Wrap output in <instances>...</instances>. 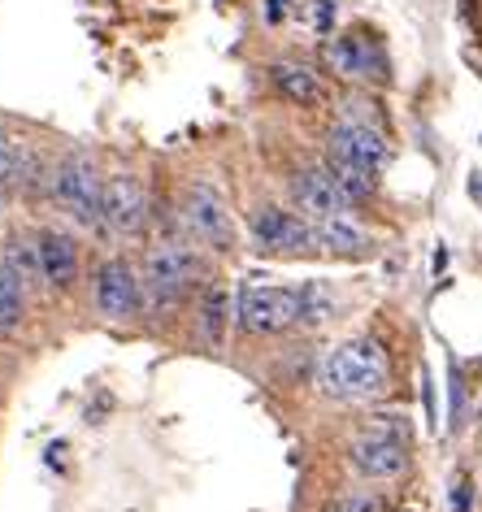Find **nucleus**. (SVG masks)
I'll list each match as a JSON object with an SVG mask.
<instances>
[{"mask_svg": "<svg viewBox=\"0 0 482 512\" xmlns=\"http://www.w3.org/2000/svg\"><path fill=\"white\" fill-rule=\"evenodd\" d=\"M317 382L335 400H374L387 391V352L374 339H352L326 356Z\"/></svg>", "mask_w": 482, "mask_h": 512, "instance_id": "1", "label": "nucleus"}, {"mask_svg": "<svg viewBox=\"0 0 482 512\" xmlns=\"http://www.w3.org/2000/svg\"><path fill=\"white\" fill-rule=\"evenodd\" d=\"M48 196L83 226L105 222V187L96 178V165L87 157H66L48 170Z\"/></svg>", "mask_w": 482, "mask_h": 512, "instance_id": "2", "label": "nucleus"}, {"mask_svg": "<svg viewBox=\"0 0 482 512\" xmlns=\"http://www.w3.org/2000/svg\"><path fill=\"white\" fill-rule=\"evenodd\" d=\"M205 274V261L187 243H161L144 256V296L157 304H174L183 291H192Z\"/></svg>", "mask_w": 482, "mask_h": 512, "instance_id": "3", "label": "nucleus"}, {"mask_svg": "<svg viewBox=\"0 0 482 512\" xmlns=\"http://www.w3.org/2000/svg\"><path fill=\"white\" fill-rule=\"evenodd\" d=\"M300 322V291L291 287H248L239 296V326L248 335H278Z\"/></svg>", "mask_w": 482, "mask_h": 512, "instance_id": "4", "label": "nucleus"}, {"mask_svg": "<svg viewBox=\"0 0 482 512\" xmlns=\"http://www.w3.org/2000/svg\"><path fill=\"white\" fill-rule=\"evenodd\" d=\"M183 222L196 239H205L209 248H235V222H231V209L226 200L213 191L209 183H192L183 191Z\"/></svg>", "mask_w": 482, "mask_h": 512, "instance_id": "5", "label": "nucleus"}, {"mask_svg": "<svg viewBox=\"0 0 482 512\" xmlns=\"http://www.w3.org/2000/svg\"><path fill=\"white\" fill-rule=\"evenodd\" d=\"M322 57H326V66L339 70V74H348V79H387V74H391L383 48H378V40H370L365 31L326 40Z\"/></svg>", "mask_w": 482, "mask_h": 512, "instance_id": "6", "label": "nucleus"}, {"mask_svg": "<svg viewBox=\"0 0 482 512\" xmlns=\"http://www.w3.org/2000/svg\"><path fill=\"white\" fill-rule=\"evenodd\" d=\"M96 304H100V313H109V317L139 313V304H144V278H135V270L122 256H113L96 274Z\"/></svg>", "mask_w": 482, "mask_h": 512, "instance_id": "7", "label": "nucleus"}, {"mask_svg": "<svg viewBox=\"0 0 482 512\" xmlns=\"http://www.w3.org/2000/svg\"><path fill=\"white\" fill-rule=\"evenodd\" d=\"M248 226L261 248H274V252H313L317 243V226L300 222L296 213H283V209H257Z\"/></svg>", "mask_w": 482, "mask_h": 512, "instance_id": "8", "label": "nucleus"}, {"mask_svg": "<svg viewBox=\"0 0 482 512\" xmlns=\"http://www.w3.org/2000/svg\"><path fill=\"white\" fill-rule=\"evenodd\" d=\"M348 460L365 478H396V473H404V465H409V443L391 439V434H378V430H365L361 439H352Z\"/></svg>", "mask_w": 482, "mask_h": 512, "instance_id": "9", "label": "nucleus"}, {"mask_svg": "<svg viewBox=\"0 0 482 512\" xmlns=\"http://www.w3.org/2000/svg\"><path fill=\"white\" fill-rule=\"evenodd\" d=\"M331 157H344L352 165H365V170H383V165L391 161V152H387V139L378 135V126L370 122H352L344 118L331 131Z\"/></svg>", "mask_w": 482, "mask_h": 512, "instance_id": "10", "label": "nucleus"}, {"mask_svg": "<svg viewBox=\"0 0 482 512\" xmlns=\"http://www.w3.org/2000/svg\"><path fill=\"white\" fill-rule=\"evenodd\" d=\"M296 204L309 217H317V222H326V217H348V209L357 200H352L348 191L335 183L331 170H304L296 178Z\"/></svg>", "mask_w": 482, "mask_h": 512, "instance_id": "11", "label": "nucleus"}, {"mask_svg": "<svg viewBox=\"0 0 482 512\" xmlns=\"http://www.w3.org/2000/svg\"><path fill=\"white\" fill-rule=\"evenodd\" d=\"M105 222L118 230V235H144V222H148V200H144V187L135 178H109L105 183Z\"/></svg>", "mask_w": 482, "mask_h": 512, "instance_id": "12", "label": "nucleus"}, {"mask_svg": "<svg viewBox=\"0 0 482 512\" xmlns=\"http://www.w3.org/2000/svg\"><path fill=\"white\" fill-rule=\"evenodd\" d=\"M40 270H44V283L53 291H66L74 287L79 278V252H74V239L61 235V230H44L40 239Z\"/></svg>", "mask_w": 482, "mask_h": 512, "instance_id": "13", "label": "nucleus"}, {"mask_svg": "<svg viewBox=\"0 0 482 512\" xmlns=\"http://www.w3.org/2000/svg\"><path fill=\"white\" fill-rule=\"evenodd\" d=\"M270 79H274V87L283 92L291 105H322L326 100V87H322V79H317L313 70H304V66H291V61H278V66L270 70Z\"/></svg>", "mask_w": 482, "mask_h": 512, "instance_id": "14", "label": "nucleus"}, {"mask_svg": "<svg viewBox=\"0 0 482 512\" xmlns=\"http://www.w3.org/2000/svg\"><path fill=\"white\" fill-rule=\"evenodd\" d=\"M317 243H326V248L339 252V256H365L370 252V239H365L348 217H326V222H317Z\"/></svg>", "mask_w": 482, "mask_h": 512, "instance_id": "15", "label": "nucleus"}, {"mask_svg": "<svg viewBox=\"0 0 482 512\" xmlns=\"http://www.w3.org/2000/svg\"><path fill=\"white\" fill-rule=\"evenodd\" d=\"M0 265H9V270L22 278V283H31V278H44V270H40V243H31V239H22V235L0 243Z\"/></svg>", "mask_w": 482, "mask_h": 512, "instance_id": "16", "label": "nucleus"}, {"mask_svg": "<svg viewBox=\"0 0 482 512\" xmlns=\"http://www.w3.org/2000/svg\"><path fill=\"white\" fill-rule=\"evenodd\" d=\"M22 313H27V283L9 265H0V330H14Z\"/></svg>", "mask_w": 482, "mask_h": 512, "instance_id": "17", "label": "nucleus"}, {"mask_svg": "<svg viewBox=\"0 0 482 512\" xmlns=\"http://www.w3.org/2000/svg\"><path fill=\"white\" fill-rule=\"evenodd\" d=\"M331 174H335V183L344 187L352 200L374 196V187H378L374 170H365V165H352V161H344V157H331Z\"/></svg>", "mask_w": 482, "mask_h": 512, "instance_id": "18", "label": "nucleus"}, {"mask_svg": "<svg viewBox=\"0 0 482 512\" xmlns=\"http://www.w3.org/2000/svg\"><path fill=\"white\" fill-rule=\"evenodd\" d=\"M18 152L22 144L0 135V209H9V200L18 196Z\"/></svg>", "mask_w": 482, "mask_h": 512, "instance_id": "19", "label": "nucleus"}, {"mask_svg": "<svg viewBox=\"0 0 482 512\" xmlns=\"http://www.w3.org/2000/svg\"><path fill=\"white\" fill-rule=\"evenodd\" d=\"M335 313V300H331V291H326L322 283H304L300 287V322H326V317Z\"/></svg>", "mask_w": 482, "mask_h": 512, "instance_id": "20", "label": "nucleus"}, {"mask_svg": "<svg viewBox=\"0 0 482 512\" xmlns=\"http://www.w3.org/2000/svg\"><path fill=\"white\" fill-rule=\"evenodd\" d=\"M200 330H205L209 343H222V330H226V291L222 287H209L205 304H200Z\"/></svg>", "mask_w": 482, "mask_h": 512, "instance_id": "21", "label": "nucleus"}, {"mask_svg": "<svg viewBox=\"0 0 482 512\" xmlns=\"http://www.w3.org/2000/svg\"><path fill=\"white\" fill-rule=\"evenodd\" d=\"M331 512H383V504L374 495H344L331 504Z\"/></svg>", "mask_w": 482, "mask_h": 512, "instance_id": "22", "label": "nucleus"}, {"mask_svg": "<svg viewBox=\"0 0 482 512\" xmlns=\"http://www.w3.org/2000/svg\"><path fill=\"white\" fill-rule=\"evenodd\" d=\"M331 18H335V5L331 0H317V9H313V22H317V31H331Z\"/></svg>", "mask_w": 482, "mask_h": 512, "instance_id": "23", "label": "nucleus"}, {"mask_svg": "<svg viewBox=\"0 0 482 512\" xmlns=\"http://www.w3.org/2000/svg\"><path fill=\"white\" fill-rule=\"evenodd\" d=\"M287 9H291V0H265V18L270 22H283Z\"/></svg>", "mask_w": 482, "mask_h": 512, "instance_id": "24", "label": "nucleus"}, {"mask_svg": "<svg viewBox=\"0 0 482 512\" xmlns=\"http://www.w3.org/2000/svg\"><path fill=\"white\" fill-rule=\"evenodd\" d=\"M461 395H465V387H461V378H456V369H452V426L461 421Z\"/></svg>", "mask_w": 482, "mask_h": 512, "instance_id": "25", "label": "nucleus"}, {"mask_svg": "<svg viewBox=\"0 0 482 512\" xmlns=\"http://www.w3.org/2000/svg\"><path fill=\"white\" fill-rule=\"evenodd\" d=\"M452 512H469V482H456V491H452Z\"/></svg>", "mask_w": 482, "mask_h": 512, "instance_id": "26", "label": "nucleus"}, {"mask_svg": "<svg viewBox=\"0 0 482 512\" xmlns=\"http://www.w3.org/2000/svg\"><path fill=\"white\" fill-rule=\"evenodd\" d=\"M469 191H474V200L482 204V174H474V178H469Z\"/></svg>", "mask_w": 482, "mask_h": 512, "instance_id": "27", "label": "nucleus"}]
</instances>
